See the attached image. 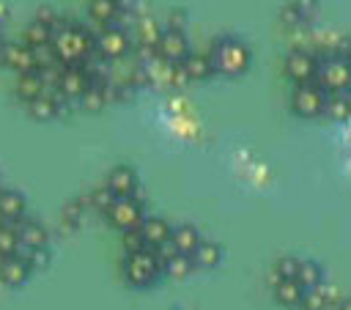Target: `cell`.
Wrapping results in <instances>:
<instances>
[{
	"mask_svg": "<svg viewBox=\"0 0 351 310\" xmlns=\"http://www.w3.org/2000/svg\"><path fill=\"white\" fill-rule=\"evenodd\" d=\"M107 219L112 228H118L121 233L123 230H134L140 228V222L145 219V211H143V203L134 198H115V203L107 208Z\"/></svg>",
	"mask_w": 351,
	"mask_h": 310,
	"instance_id": "obj_5",
	"label": "cell"
},
{
	"mask_svg": "<svg viewBox=\"0 0 351 310\" xmlns=\"http://www.w3.org/2000/svg\"><path fill=\"white\" fill-rule=\"evenodd\" d=\"M52 27H44V25H38L36 19L25 27V38H22V44H27L30 49H38V47H49L52 44Z\"/></svg>",
	"mask_w": 351,
	"mask_h": 310,
	"instance_id": "obj_27",
	"label": "cell"
},
{
	"mask_svg": "<svg viewBox=\"0 0 351 310\" xmlns=\"http://www.w3.org/2000/svg\"><path fill=\"white\" fill-rule=\"evenodd\" d=\"M104 187H107L115 198H134V192H137V173H134L129 165H115V167L107 173Z\"/></svg>",
	"mask_w": 351,
	"mask_h": 310,
	"instance_id": "obj_12",
	"label": "cell"
},
{
	"mask_svg": "<svg viewBox=\"0 0 351 310\" xmlns=\"http://www.w3.org/2000/svg\"><path fill=\"white\" fill-rule=\"evenodd\" d=\"M321 280H324V272H321V266H318L315 261H299V269H296V283H299L304 291L318 288V285H321Z\"/></svg>",
	"mask_w": 351,
	"mask_h": 310,
	"instance_id": "obj_26",
	"label": "cell"
},
{
	"mask_svg": "<svg viewBox=\"0 0 351 310\" xmlns=\"http://www.w3.org/2000/svg\"><path fill=\"white\" fill-rule=\"evenodd\" d=\"M326 107V93L315 85V82H307V85H296L293 96H291V110L302 118H318Z\"/></svg>",
	"mask_w": 351,
	"mask_h": 310,
	"instance_id": "obj_7",
	"label": "cell"
},
{
	"mask_svg": "<svg viewBox=\"0 0 351 310\" xmlns=\"http://www.w3.org/2000/svg\"><path fill=\"white\" fill-rule=\"evenodd\" d=\"M36 22H38V25H44V27H52V30L60 25V19H58V14H55V8H52V5H41V8H38V14H36Z\"/></svg>",
	"mask_w": 351,
	"mask_h": 310,
	"instance_id": "obj_35",
	"label": "cell"
},
{
	"mask_svg": "<svg viewBox=\"0 0 351 310\" xmlns=\"http://www.w3.org/2000/svg\"><path fill=\"white\" fill-rule=\"evenodd\" d=\"M90 203H93L99 211H104V214H107V208L115 203V195H112L107 187H101V189H96V192L90 195Z\"/></svg>",
	"mask_w": 351,
	"mask_h": 310,
	"instance_id": "obj_34",
	"label": "cell"
},
{
	"mask_svg": "<svg viewBox=\"0 0 351 310\" xmlns=\"http://www.w3.org/2000/svg\"><path fill=\"white\" fill-rule=\"evenodd\" d=\"M189 258H192V263H195L197 269H211V266H217V263H219L222 250H219V244H217V241L200 239V244L195 247V252H192Z\"/></svg>",
	"mask_w": 351,
	"mask_h": 310,
	"instance_id": "obj_21",
	"label": "cell"
},
{
	"mask_svg": "<svg viewBox=\"0 0 351 310\" xmlns=\"http://www.w3.org/2000/svg\"><path fill=\"white\" fill-rule=\"evenodd\" d=\"M274 299L285 307H296L304 299V288L296 280H280V283H274Z\"/></svg>",
	"mask_w": 351,
	"mask_h": 310,
	"instance_id": "obj_23",
	"label": "cell"
},
{
	"mask_svg": "<svg viewBox=\"0 0 351 310\" xmlns=\"http://www.w3.org/2000/svg\"><path fill=\"white\" fill-rule=\"evenodd\" d=\"M16 236H19V247H25V250H44L47 239H49L47 228L36 219H27V217H22L16 222Z\"/></svg>",
	"mask_w": 351,
	"mask_h": 310,
	"instance_id": "obj_14",
	"label": "cell"
},
{
	"mask_svg": "<svg viewBox=\"0 0 351 310\" xmlns=\"http://www.w3.org/2000/svg\"><path fill=\"white\" fill-rule=\"evenodd\" d=\"M315 74H318V63H315V58H313L310 52L296 49V52H291V55L285 58V77L293 80L296 85L313 82Z\"/></svg>",
	"mask_w": 351,
	"mask_h": 310,
	"instance_id": "obj_10",
	"label": "cell"
},
{
	"mask_svg": "<svg viewBox=\"0 0 351 310\" xmlns=\"http://www.w3.org/2000/svg\"><path fill=\"white\" fill-rule=\"evenodd\" d=\"M110 99H112V96H110V88H107L104 82H90L88 91L80 96V104H82V110H88V112H101Z\"/></svg>",
	"mask_w": 351,
	"mask_h": 310,
	"instance_id": "obj_20",
	"label": "cell"
},
{
	"mask_svg": "<svg viewBox=\"0 0 351 310\" xmlns=\"http://www.w3.org/2000/svg\"><path fill=\"white\" fill-rule=\"evenodd\" d=\"M30 272H33V269H30V263H27L22 255H16V252L0 261V280H3L5 285H11V288H16V285L27 283Z\"/></svg>",
	"mask_w": 351,
	"mask_h": 310,
	"instance_id": "obj_16",
	"label": "cell"
},
{
	"mask_svg": "<svg viewBox=\"0 0 351 310\" xmlns=\"http://www.w3.org/2000/svg\"><path fill=\"white\" fill-rule=\"evenodd\" d=\"M19 250L16 222H0V258H8Z\"/></svg>",
	"mask_w": 351,
	"mask_h": 310,
	"instance_id": "obj_28",
	"label": "cell"
},
{
	"mask_svg": "<svg viewBox=\"0 0 351 310\" xmlns=\"http://www.w3.org/2000/svg\"><path fill=\"white\" fill-rule=\"evenodd\" d=\"M0 63L8 66L11 71L16 74H27V71H36V55L27 44L22 41H5L0 44Z\"/></svg>",
	"mask_w": 351,
	"mask_h": 310,
	"instance_id": "obj_9",
	"label": "cell"
},
{
	"mask_svg": "<svg viewBox=\"0 0 351 310\" xmlns=\"http://www.w3.org/2000/svg\"><path fill=\"white\" fill-rule=\"evenodd\" d=\"M25 217V195L16 189H0V219L19 222Z\"/></svg>",
	"mask_w": 351,
	"mask_h": 310,
	"instance_id": "obj_18",
	"label": "cell"
},
{
	"mask_svg": "<svg viewBox=\"0 0 351 310\" xmlns=\"http://www.w3.org/2000/svg\"><path fill=\"white\" fill-rule=\"evenodd\" d=\"M93 52L101 60H121L129 52V36H126V30H121L115 25L101 27L99 36H93Z\"/></svg>",
	"mask_w": 351,
	"mask_h": 310,
	"instance_id": "obj_6",
	"label": "cell"
},
{
	"mask_svg": "<svg viewBox=\"0 0 351 310\" xmlns=\"http://www.w3.org/2000/svg\"><path fill=\"white\" fill-rule=\"evenodd\" d=\"M170 244H173L176 252L192 255L195 247L200 244V233H197L195 225H186V222L184 225H176V228H170Z\"/></svg>",
	"mask_w": 351,
	"mask_h": 310,
	"instance_id": "obj_17",
	"label": "cell"
},
{
	"mask_svg": "<svg viewBox=\"0 0 351 310\" xmlns=\"http://www.w3.org/2000/svg\"><path fill=\"white\" fill-rule=\"evenodd\" d=\"M88 85H90V77L82 66H63L60 80H58V93L63 99H77L80 102V96L88 91Z\"/></svg>",
	"mask_w": 351,
	"mask_h": 310,
	"instance_id": "obj_11",
	"label": "cell"
},
{
	"mask_svg": "<svg viewBox=\"0 0 351 310\" xmlns=\"http://www.w3.org/2000/svg\"><path fill=\"white\" fill-rule=\"evenodd\" d=\"M123 250H126V255H132V252H140V250H148L137 228H134V230H123Z\"/></svg>",
	"mask_w": 351,
	"mask_h": 310,
	"instance_id": "obj_33",
	"label": "cell"
},
{
	"mask_svg": "<svg viewBox=\"0 0 351 310\" xmlns=\"http://www.w3.org/2000/svg\"><path fill=\"white\" fill-rule=\"evenodd\" d=\"M192 269H195L192 258H189V255H181V252H176V255H170L167 261H162V272H165L167 277H173V280H184V277H189Z\"/></svg>",
	"mask_w": 351,
	"mask_h": 310,
	"instance_id": "obj_25",
	"label": "cell"
},
{
	"mask_svg": "<svg viewBox=\"0 0 351 310\" xmlns=\"http://www.w3.org/2000/svg\"><path fill=\"white\" fill-rule=\"evenodd\" d=\"M296 269H299V258H280L274 266H271V280L280 283V280H296Z\"/></svg>",
	"mask_w": 351,
	"mask_h": 310,
	"instance_id": "obj_30",
	"label": "cell"
},
{
	"mask_svg": "<svg viewBox=\"0 0 351 310\" xmlns=\"http://www.w3.org/2000/svg\"><path fill=\"white\" fill-rule=\"evenodd\" d=\"M159 36H162V27L154 22V19H145L143 25H140V41H143V47L145 49H156V44H159Z\"/></svg>",
	"mask_w": 351,
	"mask_h": 310,
	"instance_id": "obj_31",
	"label": "cell"
},
{
	"mask_svg": "<svg viewBox=\"0 0 351 310\" xmlns=\"http://www.w3.org/2000/svg\"><path fill=\"white\" fill-rule=\"evenodd\" d=\"M318 88L326 93H346L351 88V60H343V58H332L326 63L318 66Z\"/></svg>",
	"mask_w": 351,
	"mask_h": 310,
	"instance_id": "obj_4",
	"label": "cell"
},
{
	"mask_svg": "<svg viewBox=\"0 0 351 310\" xmlns=\"http://www.w3.org/2000/svg\"><path fill=\"white\" fill-rule=\"evenodd\" d=\"M304 310H326V302H329V291L326 288H310L304 291Z\"/></svg>",
	"mask_w": 351,
	"mask_h": 310,
	"instance_id": "obj_32",
	"label": "cell"
},
{
	"mask_svg": "<svg viewBox=\"0 0 351 310\" xmlns=\"http://www.w3.org/2000/svg\"><path fill=\"white\" fill-rule=\"evenodd\" d=\"M159 274H162V266H159L154 250L132 252V255H126V261H123V277H126V283L134 285V288H148V285H154Z\"/></svg>",
	"mask_w": 351,
	"mask_h": 310,
	"instance_id": "obj_3",
	"label": "cell"
},
{
	"mask_svg": "<svg viewBox=\"0 0 351 310\" xmlns=\"http://www.w3.org/2000/svg\"><path fill=\"white\" fill-rule=\"evenodd\" d=\"M63 96L58 91H44L41 96H36L33 102H27V112L36 118V121H52L60 115V107H63Z\"/></svg>",
	"mask_w": 351,
	"mask_h": 310,
	"instance_id": "obj_13",
	"label": "cell"
},
{
	"mask_svg": "<svg viewBox=\"0 0 351 310\" xmlns=\"http://www.w3.org/2000/svg\"><path fill=\"white\" fill-rule=\"evenodd\" d=\"M186 80H208L214 74V66H211V58L206 52H189L186 60L181 63Z\"/></svg>",
	"mask_w": 351,
	"mask_h": 310,
	"instance_id": "obj_19",
	"label": "cell"
},
{
	"mask_svg": "<svg viewBox=\"0 0 351 310\" xmlns=\"http://www.w3.org/2000/svg\"><path fill=\"white\" fill-rule=\"evenodd\" d=\"M346 96H348V104H351V88H348V93H346Z\"/></svg>",
	"mask_w": 351,
	"mask_h": 310,
	"instance_id": "obj_38",
	"label": "cell"
},
{
	"mask_svg": "<svg viewBox=\"0 0 351 310\" xmlns=\"http://www.w3.org/2000/svg\"><path fill=\"white\" fill-rule=\"evenodd\" d=\"M189 52H192V49H189V38L184 36L181 27H167V30H162L159 44H156V55H159L167 66L184 63Z\"/></svg>",
	"mask_w": 351,
	"mask_h": 310,
	"instance_id": "obj_8",
	"label": "cell"
},
{
	"mask_svg": "<svg viewBox=\"0 0 351 310\" xmlns=\"http://www.w3.org/2000/svg\"><path fill=\"white\" fill-rule=\"evenodd\" d=\"M299 19H302V14H299V8L291 3V5L282 11V22H285V25H293V22H299Z\"/></svg>",
	"mask_w": 351,
	"mask_h": 310,
	"instance_id": "obj_36",
	"label": "cell"
},
{
	"mask_svg": "<svg viewBox=\"0 0 351 310\" xmlns=\"http://www.w3.org/2000/svg\"><path fill=\"white\" fill-rule=\"evenodd\" d=\"M337 310H351V299H343V302H340V307H337Z\"/></svg>",
	"mask_w": 351,
	"mask_h": 310,
	"instance_id": "obj_37",
	"label": "cell"
},
{
	"mask_svg": "<svg viewBox=\"0 0 351 310\" xmlns=\"http://www.w3.org/2000/svg\"><path fill=\"white\" fill-rule=\"evenodd\" d=\"M137 230H140V236H143L148 250H159L162 244L170 241V225L162 217H145Z\"/></svg>",
	"mask_w": 351,
	"mask_h": 310,
	"instance_id": "obj_15",
	"label": "cell"
},
{
	"mask_svg": "<svg viewBox=\"0 0 351 310\" xmlns=\"http://www.w3.org/2000/svg\"><path fill=\"white\" fill-rule=\"evenodd\" d=\"M118 11H121V3L118 0H88V14L93 22L99 25H112L118 19Z\"/></svg>",
	"mask_w": 351,
	"mask_h": 310,
	"instance_id": "obj_22",
	"label": "cell"
},
{
	"mask_svg": "<svg viewBox=\"0 0 351 310\" xmlns=\"http://www.w3.org/2000/svg\"><path fill=\"white\" fill-rule=\"evenodd\" d=\"M14 91H16V96L27 104V102H33L36 96L44 93V85H41V80H38L36 71H27V74H16V85H14Z\"/></svg>",
	"mask_w": 351,
	"mask_h": 310,
	"instance_id": "obj_24",
	"label": "cell"
},
{
	"mask_svg": "<svg viewBox=\"0 0 351 310\" xmlns=\"http://www.w3.org/2000/svg\"><path fill=\"white\" fill-rule=\"evenodd\" d=\"M49 47L60 66H80L93 52V36L77 22H63L55 27Z\"/></svg>",
	"mask_w": 351,
	"mask_h": 310,
	"instance_id": "obj_1",
	"label": "cell"
},
{
	"mask_svg": "<svg viewBox=\"0 0 351 310\" xmlns=\"http://www.w3.org/2000/svg\"><path fill=\"white\" fill-rule=\"evenodd\" d=\"M208 58H211L214 71H219L225 77H239L252 63V55H250L247 44L239 41V38H219L214 44V49L208 52Z\"/></svg>",
	"mask_w": 351,
	"mask_h": 310,
	"instance_id": "obj_2",
	"label": "cell"
},
{
	"mask_svg": "<svg viewBox=\"0 0 351 310\" xmlns=\"http://www.w3.org/2000/svg\"><path fill=\"white\" fill-rule=\"evenodd\" d=\"M324 112L326 115H332V118H348V112H351V104H348V96L346 93H329L326 96V107H324Z\"/></svg>",
	"mask_w": 351,
	"mask_h": 310,
	"instance_id": "obj_29",
	"label": "cell"
}]
</instances>
